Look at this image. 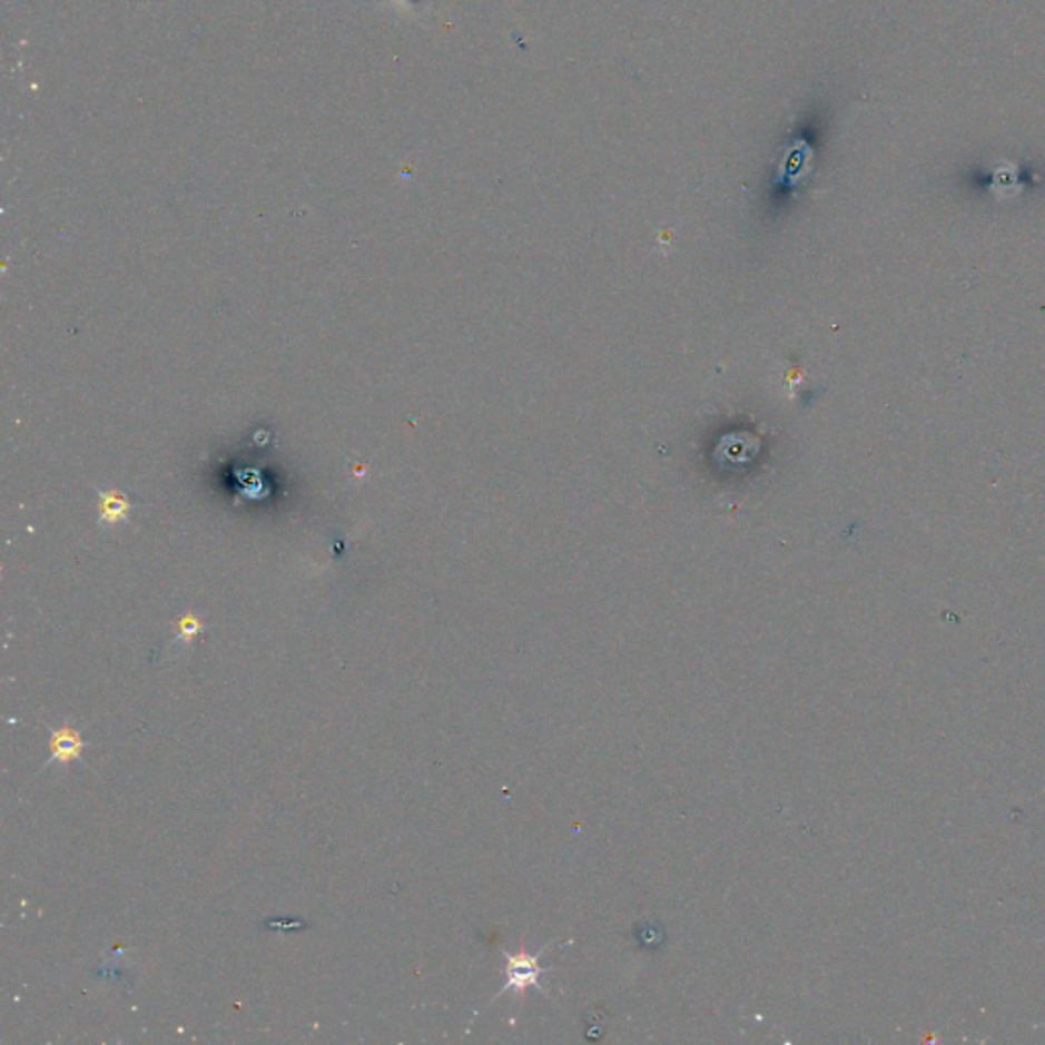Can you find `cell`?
Instances as JSON below:
<instances>
[{
    "label": "cell",
    "instance_id": "1",
    "mask_svg": "<svg viewBox=\"0 0 1045 1045\" xmlns=\"http://www.w3.org/2000/svg\"><path fill=\"white\" fill-rule=\"evenodd\" d=\"M548 947L550 946L542 947L538 954H531L525 949H519L515 954L503 952L504 958H506V970H504L506 984L496 993L494 998L503 996L509 990H515L519 995H523L528 988H538L542 995L548 996V990L540 983L543 974L552 972V968H545L540 964V958L548 952Z\"/></svg>",
    "mask_w": 1045,
    "mask_h": 1045
},
{
    "label": "cell",
    "instance_id": "2",
    "mask_svg": "<svg viewBox=\"0 0 1045 1045\" xmlns=\"http://www.w3.org/2000/svg\"><path fill=\"white\" fill-rule=\"evenodd\" d=\"M50 750L51 756L48 762L43 763V768H48L50 763H62V766H68L75 760H80L82 756V750L87 748L88 743L85 739L80 738V733L72 729V727H62V729H51L50 731Z\"/></svg>",
    "mask_w": 1045,
    "mask_h": 1045
},
{
    "label": "cell",
    "instance_id": "3",
    "mask_svg": "<svg viewBox=\"0 0 1045 1045\" xmlns=\"http://www.w3.org/2000/svg\"><path fill=\"white\" fill-rule=\"evenodd\" d=\"M131 513V503L127 501L124 492L100 491L99 492V521L102 525H119L129 519Z\"/></svg>",
    "mask_w": 1045,
    "mask_h": 1045
},
{
    "label": "cell",
    "instance_id": "4",
    "mask_svg": "<svg viewBox=\"0 0 1045 1045\" xmlns=\"http://www.w3.org/2000/svg\"><path fill=\"white\" fill-rule=\"evenodd\" d=\"M203 631H205V623L200 621V617L188 613L183 619H178V623H176V640L188 643V641L198 638Z\"/></svg>",
    "mask_w": 1045,
    "mask_h": 1045
}]
</instances>
